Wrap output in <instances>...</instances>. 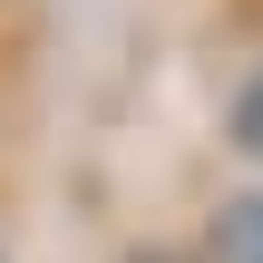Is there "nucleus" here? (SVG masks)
Segmentation results:
<instances>
[{
	"label": "nucleus",
	"instance_id": "obj_1",
	"mask_svg": "<svg viewBox=\"0 0 263 263\" xmlns=\"http://www.w3.org/2000/svg\"><path fill=\"white\" fill-rule=\"evenodd\" d=\"M205 263H263V195H224L205 215Z\"/></svg>",
	"mask_w": 263,
	"mask_h": 263
},
{
	"label": "nucleus",
	"instance_id": "obj_2",
	"mask_svg": "<svg viewBox=\"0 0 263 263\" xmlns=\"http://www.w3.org/2000/svg\"><path fill=\"white\" fill-rule=\"evenodd\" d=\"M224 127H234V146H244V156H263V59H254V78L234 88V107H224Z\"/></svg>",
	"mask_w": 263,
	"mask_h": 263
}]
</instances>
